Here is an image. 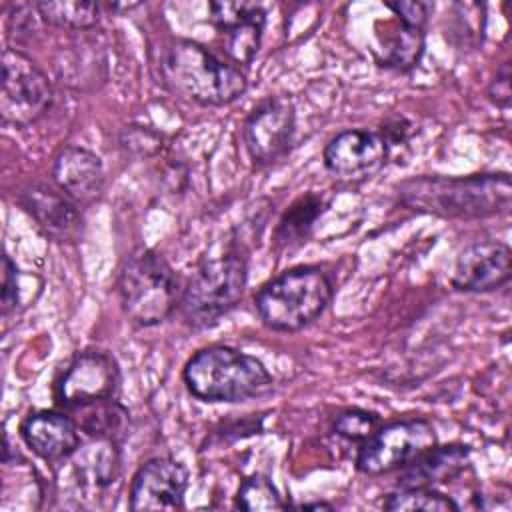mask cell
<instances>
[{
	"label": "cell",
	"mask_w": 512,
	"mask_h": 512,
	"mask_svg": "<svg viewBox=\"0 0 512 512\" xmlns=\"http://www.w3.org/2000/svg\"><path fill=\"white\" fill-rule=\"evenodd\" d=\"M438 444L436 428L426 418H404L382 424L362 442L356 468L366 476H380L404 468Z\"/></svg>",
	"instance_id": "cell-8"
},
{
	"label": "cell",
	"mask_w": 512,
	"mask_h": 512,
	"mask_svg": "<svg viewBox=\"0 0 512 512\" xmlns=\"http://www.w3.org/2000/svg\"><path fill=\"white\" fill-rule=\"evenodd\" d=\"M470 466V448L464 444H434L416 460L400 468L398 486L436 488L462 476Z\"/></svg>",
	"instance_id": "cell-18"
},
{
	"label": "cell",
	"mask_w": 512,
	"mask_h": 512,
	"mask_svg": "<svg viewBox=\"0 0 512 512\" xmlns=\"http://www.w3.org/2000/svg\"><path fill=\"white\" fill-rule=\"evenodd\" d=\"M68 414L74 416L80 432L102 442L118 444L126 438L130 428V414L116 398L90 404Z\"/></svg>",
	"instance_id": "cell-21"
},
{
	"label": "cell",
	"mask_w": 512,
	"mask_h": 512,
	"mask_svg": "<svg viewBox=\"0 0 512 512\" xmlns=\"http://www.w3.org/2000/svg\"><path fill=\"white\" fill-rule=\"evenodd\" d=\"M182 378L188 392L202 402H244L266 394L274 384L256 356L226 344L198 350L186 362Z\"/></svg>",
	"instance_id": "cell-3"
},
{
	"label": "cell",
	"mask_w": 512,
	"mask_h": 512,
	"mask_svg": "<svg viewBox=\"0 0 512 512\" xmlns=\"http://www.w3.org/2000/svg\"><path fill=\"white\" fill-rule=\"evenodd\" d=\"M18 202L52 240L76 242L82 236L84 218L80 206L62 190L46 184H32L20 190Z\"/></svg>",
	"instance_id": "cell-15"
},
{
	"label": "cell",
	"mask_w": 512,
	"mask_h": 512,
	"mask_svg": "<svg viewBox=\"0 0 512 512\" xmlns=\"http://www.w3.org/2000/svg\"><path fill=\"white\" fill-rule=\"evenodd\" d=\"M152 74L170 94L200 104L224 106L246 92L242 70L188 38H166L150 50Z\"/></svg>",
	"instance_id": "cell-1"
},
{
	"label": "cell",
	"mask_w": 512,
	"mask_h": 512,
	"mask_svg": "<svg viewBox=\"0 0 512 512\" xmlns=\"http://www.w3.org/2000/svg\"><path fill=\"white\" fill-rule=\"evenodd\" d=\"M300 510H332V504L328 502H310V504H300Z\"/></svg>",
	"instance_id": "cell-30"
},
{
	"label": "cell",
	"mask_w": 512,
	"mask_h": 512,
	"mask_svg": "<svg viewBox=\"0 0 512 512\" xmlns=\"http://www.w3.org/2000/svg\"><path fill=\"white\" fill-rule=\"evenodd\" d=\"M488 98L502 110L510 106V64L502 62L488 86Z\"/></svg>",
	"instance_id": "cell-29"
},
{
	"label": "cell",
	"mask_w": 512,
	"mask_h": 512,
	"mask_svg": "<svg viewBox=\"0 0 512 512\" xmlns=\"http://www.w3.org/2000/svg\"><path fill=\"white\" fill-rule=\"evenodd\" d=\"M380 426H382L380 416L362 408H346L332 422V430L338 436L350 442H360V444L366 442Z\"/></svg>",
	"instance_id": "cell-26"
},
{
	"label": "cell",
	"mask_w": 512,
	"mask_h": 512,
	"mask_svg": "<svg viewBox=\"0 0 512 512\" xmlns=\"http://www.w3.org/2000/svg\"><path fill=\"white\" fill-rule=\"evenodd\" d=\"M390 512H456L460 506L444 492L428 486H398L382 504Z\"/></svg>",
	"instance_id": "cell-24"
},
{
	"label": "cell",
	"mask_w": 512,
	"mask_h": 512,
	"mask_svg": "<svg viewBox=\"0 0 512 512\" xmlns=\"http://www.w3.org/2000/svg\"><path fill=\"white\" fill-rule=\"evenodd\" d=\"M18 268L8 254L2 256V314L8 316L20 304V282Z\"/></svg>",
	"instance_id": "cell-27"
},
{
	"label": "cell",
	"mask_w": 512,
	"mask_h": 512,
	"mask_svg": "<svg viewBox=\"0 0 512 512\" xmlns=\"http://www.w3.org/2000/svg\"><path fill=\"white\" fill-rule=\"evenodd\" d=\"M390 150L378 130L350 128L338 132L324 148L326 170L344 182H362L378 174Z\"/></svg>",
	"instance_id": "cell-11"
},
{
	"label": "cell",
	"mask_w": 512,
	"mask_h": 512,
	"mask_svg": "<svg viewBox=\"0 0 512 512\" xmlns=\"http://www.w3.org/2000/svg\"><path fill=\"white\" fill-rule=\"evenodd\" d=\"M236 508L246 512H264V510H286L288 504L280 496L274 482L264 474H252L242 480L236 500Z\"/></svg>",
	"instance_id": "cell-25"
},
{
	"label": "cell",
	"mask_w": 512,
	"mask_h": 512,
	"mask_svg": "<svg viewBox=\"0 0 512 512\" xmlns=\"http://www.w3.org/2000/svg\"><path fill=\"white\" fill-rule=\"evenodd\" d=\"M398 198L416 212L454 220H480L510 210L512 182L506 172L416 176L398 186Z\"/></svg>",
	"instance_id": "cell-2"
},
{
	"label": "cell",
	"mask_w": 512,
	"mask_h": 512,
	"mask_svg": "<svg viewBox=\"0 0 512 512\" xmlns=\"http://www.w3.org/2000/svg\"><path fill=\"white\" fill-rule=\"evenodd\" d=\"M120 366L116 358L104 350L88 348L76 352L54 386L56 402L66 410L106 402L118 396Z\"/></svg>",
	"instance_id": "cell-9"
},
{
	"label": "cell",
	"mask_w": 512,
	"mask_h": 512,
	"mask_svg": "<svg viewBox=\"0 0 512 512\" xmlns=\"http://www.w3.org/2000/svg\"><path fill=\"white\" fill-rule=\"evenodd\" d=\"M58 190L78 206L92 204L104 190V166L100 156L82 146H64L52 164Z\"/></svg>",
	"instance_id": "cell-17"
},
{
	"label": "cell",
	"mask_w": 512,
	"mask_h": 512,
	"mask_svg": "<svg viewBox=\"0 0 512 512\" xmlns=\"http://www.w3.org/2000/svg\"><path fill=\"white\" fill-rule=\"evenodd\" d=\"M244 146L256 168L280 162L294 140L296 108L286 96L260 100L244 122Z\"/></svg>",
	"instance_id": "cell-10"
},
{
	"label": "cell",
	"mask_w": 512,
	"mask_h": 512,
	"mask_svg": "<svg viewBox=\"0 0 512 512\" xmlns=\"http://www.w3.org/2000/svg\"><path fill=\"white\" fill-rule=\"evenodd\" d=\"M26 446L46 462H62L78 452L80 428L72 414L60 410H36L20 426Z\"/></svg>",
	"instance_id": "cell-16"
},
{
	"label": "cell",
	"mask_w": 512,
	"mask_h": 512,
	"mask_svg": "<svg viewBox=\"0 0 512 512\" xmlns=\"http://www.w3.org/2000/svg\"><path fill=\"white\" fill-rule=\"evenodd\" d=\"M116 288L124 314L142 328L164 322L180 306L184 290L168 260L150 248H138L126 256Z\"/></svg>",
	"instance_id": "cell-5"
},
{
	"label": "cell",
	"mask_w": 512,
	"mask_h": 512,
	"mask_svg": "<svg viewBox=\"0 0 512 512\" xmlns=\"http://www.w3.org/2000/svg\"><path fill=\"white\" fill-rule=\"evenodd\" d=\"M54 70L58 80L72 90L98 88L108 76L106 52L90 38H82L58 50Z\"/></svg>",
	"instance_id": "cell-19"
},
{
	"label": "cell",
	"mask_w": 512,
	"mask_h": 512,
	"mask_svg": "<svg viewBox=\"0 0 512 512\" xmlns=\"http://www.w3.org/2000/svg\"><path fill=\"white\" fill-rule=\"evenodd\" d=\"M40 18L52 26L84 32L100 22L102 8L96 2L86 0H54L36 2Z\"/></svg>",
	"instance_id": "cell-23"
},
{
	"label": "cell",
	"mask_w": 512,
	"mask_h": 512,
	"mask_svg": "<svg viewBox=\"0 0 512 512\" xmlns=\"http://www.w3.org/2000/svg\"><path fill=\"white\" fill-rule=\"evenodd\" d=\"M424 54V28H414L402 22L386 24L380 36L378 64L398 72H408L418 66Z\"/></svg>",
	"instance_id": "cell-20"
},
{
	"label": "cell",
	"mask_w": 512,
	"mask_h": 512,
	"mask_svg": "<svg viewBox=\"0 0 512 512\" xmlns=\"http://www.w3.org/2000/svg\"><path fill=\"white\" fill-rule=\"evenodd\" d=\"M334 284L320 266H296L274 276L254 296V308L270 330L298 332L330 304Z\"/></svg>",
	"instance_id": "cell-4"
},
{
	"label": "cell",
	"mask_w": 512,
	"mask_h": 512,
	"mask_svg": "<svg viewBox=\"0 0 512 512\" xmlns=\"http://www.w3.org/2000/svg\"><path fill=\"white\" fill-rule=\"evenodd\" d=\"M512 252L500 240H480L466 246L454 264L452 286L462 292H490L510 280Z\"/></svg>",
	"instance_id": "cell-14"
},
{
	"label": "cell",
	"mask_w": 512,
	"mask_h": 512,
	"mask_svg": "<svg viewBox=\"0 0 512 512\" xmlns=\"http://www.w3.org/2000/svg\"><path fill=\"white\" fill-rule=\"evenodd\" d=\"M384 6L396 16L398 22L414 28H424L432 8L428 2H420V0H398V2H386Z\"/></svg>",
	"instance_id": "cell-28"
},
{
	"label": "cell",
	"mask_w": 512,
	"mask_h": 512,
	"mask_svg": "<svg viewBox=\"0 0 512 512\" xmlns=\"http://www.w3.org/2000/svg\"><path fill=\"white\" fill-rule=\"evenodd\" d=\"M188 488V470L172 458H152L144 462L130 482L128 506L144 510H180Z\"/></svg>",
	"instance_id": "cell-12"
},
{
	"label": "cell",
	"mask_w": 512,
	"mask_h": 512,
	"mask_svg": "<svg viewBox=\"0 0 512 512\" xmlns=\"http://www.w3.org/2000/svg\"><path fill=\"white\" fill-rule=\"evenodd\" d=\"M210 22L222 38V52L232 64H248L260 48L266 14L250 2H210Z\"/></svg>",
	"instance_id": "cell-13"
},
{
	"label": "cell",
	"mask_w": 512,
	"mask_h": 512,
	"mask_svg": "<svg viewBox=\"0 0 512 512\" xmlns=\"http://www.w3.org/2000/svg\"><path fill=\"white\" fill-rule=\"evenodd\" d=\"M248 282V262L242 250L206 258L190 276L182 290L180 312L188 326L208 328L228 314L244 294Z\"/></svg>",
	"instance_id": "cell-6"
},
{
	"label": "cell",
	"mask_w": 512,
	"mask_h": 512,
	"mask_svg": "<svg viewBox=\"0 0 512 512\" xmlns=\"http://www.w3.org/2000/svg\"><path fill=\"white\" fill-rule=\"evenodd\" d=\"M54 102V88L44 70L24 52H2L0 116L4 124L26 128L38 122Z\"/></svg>",
	"instance_id": "cell-7"
},
{
	"label": "cell",
	"mask_w": 512,
	"mask_h": 512,
	"mask_svg": "<svg viewBox=\"0 0 512 512\" xmlns=\"http://www.w3.org/2000/svg\"><path fill=\"white\" fill-rule=\"evenodd\" d=\"M324 200L322 196L308 192L298 196L282 214V218L278 220L276 226V244L282 248H290V246H298L302 242H306V238L310 236L316 220L320 218V214L324 212Z\"/></svg>",
	"instance_id": "cell-22"
}]
</instances>
